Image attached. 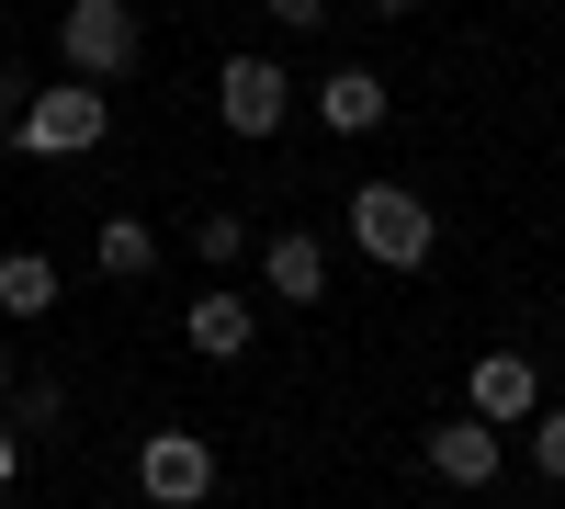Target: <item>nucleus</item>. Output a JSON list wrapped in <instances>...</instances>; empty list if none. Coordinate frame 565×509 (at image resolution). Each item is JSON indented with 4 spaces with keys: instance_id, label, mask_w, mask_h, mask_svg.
Returning <instances> with one entry per match:
<instances>
[{
    "instance_id": "0eeeda50",
    "label": "nucleus",
    "mask_w": 565,
    "mask_h": 509,
    "mask_svg": "<svg viewBox=\"0 0 565 509\" xmlns=\"http://www.w3.org/2000/svg\"><path fill=\"white\" fill-rule=\"evenodd\" d=\"M418 453H430V476H441V487L476 498V487H498V465H509V431H487V420H441Z\"/></svg>"
},
{
    "instance_id": "a211bd4d",
    "label": "nucleus",
    "mask_w": 565,
    "mask_h": 509,
    "mask_svg": "<svg viewBox=\"0 0 565 509\" xmlns=\"http://www.w3.org/2000/svg\"><path fill=\"white\" fill-rule=\"evenodd\" d=\"M12 476H23V431L0 420V487H12Z\"/></svg>"
},
{
    "instance_id": "dca6fc26",
    "label": "nucleus",
    "mask_w": 565,
    "mask_h": 509,
    "mask_svg": "<svg viewBox=\"0 0 565 509\" xmlns=\"http://www.w3.org/2000/svg\"><path fill=\"white\" fill-rule=\"evenodd\" d=\"M260 12H271L282 34H317V23H328V0H260Z\"/></svg>"
},
{
    "instance_id": "39448f33",
    "label": "nucleus",
    "mask_w": 565,
    "mask_h": 509,
    "mask_svg": "<svg viewBox=\"0 0 565 509\" xmlns=\"http://www.w3.org/2000/svg\"><path fill=\"white\" fill-rule=\"evenodd\" d=\"M136 487H148V509H204L215 498V442H193V431L136 442Z\"/></svg>"
},
{
    "instance_id": "9d476101",
    "label": "nucleus",
    "mask_w": 565,
    "mask_h": 509,
    "mask_svg": "<svg viewBox=\"0 0 565 509\" xmlns=\"http://www.w3.org/2000/svg\"><path fill=\"white\" fill-rule=\"evenodd\" d=\"M260 284H271L282 306H317V295H328V250L306 238V226H282V238H260Z\"/></svg>"
},
{
    "instance_id": "2eb2a0df",
    "label": "nucleus",
    "mask_w": 565,
    "mask_h": 509,
    "mask_svg": "<svg viewBox=\"0 0 565 509\" xmlns=\"http://www.w3.org/2000/svg\"><path fill=\"white\" fill-rule=\"evenodd\" d=\"M238 250H249L238 215H204V226H193V261H238Z\"/></svg>"
},
{
    "instance_id": "20e7f679",
    "label": "nucleus",
    "mask_w": 565,
    "mask_h": 509,
    "mask_svg": "<svg viewBox=\"0 0 565 509\" xmlns=\"http://www.w3.org/2000/svg\"><path fill=\"white\" fill-rule=\"evenodd\" d=\"M282 114H295V79H282L271 57H226V68H215V125H226V136H249V148H260V136H282Z\"/></svg>"
},
{
    "instance_id": "f3484780",
    "label": "nucleus",
    "mask_w": 565,
    "mask_h": 509,
    "mask_svg": "<svg viewBox=\"0 0 565 509\" xmlns=\"http://www.w3.org/2000/svg\"><path fill=\"white\" fill-rule=\"evenodd\" d=\"M23 91H34L23 68H0V136H12V114H23Z\"/></svg>"
},
{
    "instance_id": "f03ea898",
    "label": "nucleus",
    "mask_w": 565,
    "mask_h": 509,
    "mask_svg": "<svg viewBox=\"0 0 565 509\" xmlns=\"http://www.w3.org/2000/svg\"><path fill=\"white\" fill-rule=\"evenodd\" d=\"M430 238H441V215L418 181H362L351 193V250L373 272H430Z\"/></svg>"
},
{
    "instance_id": "f257e3e1",
    "label": "nucleus",
    "mask_w": 565,
    "mask_h": 509,
    "mask_svg": "<svg viewBox=\"0 0 565 509\" xmlns=\"http://www.w3.org/2000/svg\"><path fill=\"white\" fill-rule=\"evenodd\" d=\"M114 136V91L103 79H34L23 114H12V148L23 159H90Z\"/></svg>"
},
{
    "instance_id": "4468645a",
    "label": "nucleus",
    "mask_w": 565,
    "mask_h": 509,
    "mask_svg": "<svg viewBox=\"0 0 565 509\" xmlns=\"http://www.w3.org/2000/svg\"><path fill=\"white\" fill-rule=\"evenodd\" d=\"M521 453H532V476L565 487V407H532V420H521Z\"/></svg>"
},
{
    "instance_id": "9b49d317",
    "label": "nucleus",
    "mask_w": 565,
    "mask_h": 509,
    "mask_svg": "<svg viewBox=\"0 0 565 509\" xmlns=\"http://www.w3.org/2000/svg\"><path fill=\"white\" fill-rule=\"evenodd\" d=\"M90 272H114V284H148L159 272V238L136 215H103V238H90Z\"/></svg>"
},
{
    "instance_id": "7ed1b4c3",
    "label": "nucleus",
    "mask_w": 565,
    "mask_h": 509,
    "mask_svg": "<svg viewBox=\"0 0 565 509\" xmlns=\"http://www.w3.org/2000/svg\"><path fill=\"white\" fill-rule=\"evenodd\" d=\"M136 0H68L57 12V57H68V79H125L136 68Z\"/></svg>"
},
{
    "instance_id": "6e6552de",
    "label": "nucleus",
    "mask_w": 565,
    "mask_h": 509,
    "mask_svg": "<svg viewBox=\"0 0 565 509\" xmlns=\"http://www.w3.org/2000/svg\"><path fill=\"white\" fill-rule=\"evenodd\" d=\"M385 114H396V91H385V68H351V57H340V68L317 79V125H328V136H373Z\"/></svg>"
},
{
    "instance_id": "6ab92c4d",
    "label": "nucleus",
    "mask_w": 565,
    "mask_h": 509,
    "mask_svg": "<svg viewBox=\"0 0 565 509\" xmlns=\"http://www.w3.org/2000/svg\"><path fill=\"white\" fill-rule=\"evenodd\" d=\"M362 12H418V0H362Z\"/></svg>"
},
{
    "instance_id": "1a4fd4ad",
    "label": "nucleus",
    "mask_w": 565,
    "mask_h": 509,
    "mask_svg": "<svg viewBox=\"0 0 565 509\" xmlns=\"http://www.w3.org/2000/svg\"><path fill=\"white\" fill-rule=\"evenodd\" d=\"M181 340H193L204 362H249V351H260V317H249V295H226V284H215V295H193Z\"/></svg>"
},
{
    "instance_id": "f8f14e48",
    "label": "nucleus",
    "mask_w": 565,
    "mask_h": 509,
    "mask_svg": "<svg viewBox=\"0 0 565 509\" xmlns=\"http://www.w3.org/2000/svg\"><path fill=\"white\" fill-rule=\"evenodd\" d=\"M57 306V261L45 250H0V317H45Z\"/></svg>"
},
{
    "instance_id": "ddd939ff",
    "label": "nucleus",
    "mask_w": 565,
    "mask_h": 509,
    "mask_svg": "<svg viewBox=\"0 0 565 509\" xmlns=\"http://www.w3.org/2000/svg\"><path fill=\"white\" fill-rule=\"evenodd\" d=\"M57 420H68V385H57V374L12 385V431H23V442H34V431H57Z\"/></svg>"
},
{
    "instance_id": "aec40b11",
    "label": "nucleus",
    "mask_w": 565,
    "mask_h": 509,
    "mask_svg": "<svg viewBox=\"0 0 565 509\" xmlns=\"http://www.w3.org/2000/svg\"><path fill=\"white\" fill-rule=\"evenodd\" d=\"M0 396H12V351H0Z\"/></svg>"
},
{
    "instance_id": "423d86ee",
    "label": "nucleus",
    "mask_w": 565,
    "mask_h": 509,
    "mask_svg": "<svg viewBox=\"0 0 565 509\" xmlns=\"http://www.w3.org/2000/svg\"><path fill=\"white\" fill-rule=\"evenodd\" d=\"M532 407H543V362H532V351H476V374H463V420L521 431Z\"/></svg>"
}]
</instances>
